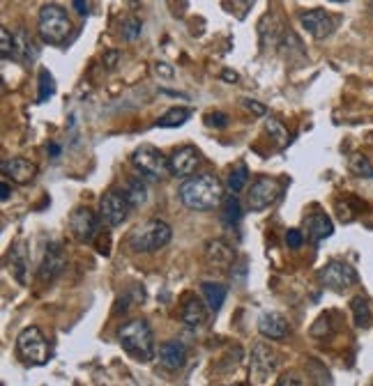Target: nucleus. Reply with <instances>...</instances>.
Segmentation results:
<instances>
[{
    "mask_svg": "<svg viewBox=\"0 0 373 386\" xmlns=\"http://www.w3.org/2000/svg\"><path fill=\"white\" fill-rule=\"evenodd\" d=\"M177 195H180V202L184 207L194 212H210L219 207L226 198L224 184L210 173L184 179L180 188H177Z\"/></svg>",
    "mask_w": 373,
    "mask_h": 386,
    "instance_id": "obj_1",
    "label": "nucleus"
},
{
    "mask_svg": "<svg viewBox=\"0 0 373 386\" xmlns=\"http://www.w3.org/2000/svg\"><path fill=\"white\" fill-rule=\"evenodd\" d=\"M118 340L122 349L137 361H150L155 356V336L146 320H132L118 329Z\"/></svg>",
    "mask_w": 373,
    "mask_h": 386,
    "instance_id": "obj_2",
    "label": "nucleus"
},
{
    "mask_svg": "<svg viewBox=\"0 0 373 386\" xmlns=\"http://www.w3.org/2000/svg\"><path fill=\"white\" fill-rule=\"evenodd\" d=\"M173 237V230L166 221L162 219H150L141 223L127 237V246L134 253H155L159 248H164Z\"/></svg>",
    "mask_w": 373,
    "mask_h": 386,
    "instance_id": "obj_3",
    "label": "nucleus"
},
{
    "mask_svg": "<svg viewBox=\"0 0 373 386\" xmlns=\"http://www.w3.org/2000/svg\"><path fill=\"white\" fill-rule=\"evenodd\" d=\"M39 37L51 46H61L67 41L72 32V21L63 7L58 5H44L39 10V21H37Z\"/></svg>",
    "mask_w": 373,
    "mask_h": 386,
    "instance_id": "obj_4",
    "label": "nucleus"
},
{
    "mask_svg": "<svg viewBox=\"0 0 373 386\" xmlns=\"http://www.w3.org/2000/svg\"><path fill=\"white\" fill-rule=\"evenodd\" d=\"M279 354L270 342H256L251 349L249 361V380L253 386H270L277 377Z\"/></svg>",
    "mask_w": 373,
    "mask_h": 386,
    "instance_id": "obj_5",
    "label": "nucleus"
},
{
    "mask_svg": "<svg viewBox=\"0 0 373 386\" xmlns=\"http://www.w3.org/2000/svg\"><path fill=\"white\" fill-rule=\"evenodd\" d=\"M16 356L28 366H44L49 361V342L37 327H25L16 338Z\"/></svg>",
    "mask_w": 373,
    "mask_h": 386,
    "instance_id": "obj_6",
    "label": "nucleus"
},
{
    "mask_svg": "<svg viewBox=\"0 0 373 386\" xmlns=\"http://www.w3.org/2000/svg\"><path fill=\"white\" fill-rule=\"evenodd\" d=\"M132 164L143 177H148V179H164L168 173H171V168H168V159H164V154L159 152L155 145H148V143H143L134 150Z\"/></svg>",
    "mask_w": 373,
    "mask_h": 386,
    "instance_id": "obj_7",
    "label": "nucleus"
},
{
    "mask_svg": "<svg viewBox=\"0 0 373 386\" xmlns=\"http://www.w3.org/2000/svg\"><path fill=\"white\" fill-rule=\"evenodd\" d=\"M284 193V184L274 177H258L256 182L251 184L249 193H247V207L251 212H263L270 210L272 205L282 198Z\"/></svg>",
    "mask_w": 373,
    "mask_h": 386,
    "instance_id": "obj_8",
    "label": "nucleus"
},
{
    "mask_svg": "<svg viewBox=\"0 0 373 386\" xmlns=\"http://www.w3.org/2000/svg\"><path fill=\"white\" fill-rule=\"evenodd\" d=\"M132 210L134 207L129 205V200H127L125 191H118V188L104 193V198L99 200V219L104 221L108 228L122 226Z\"/></svg>",
    "mask_w": 373,
    "mask_h": 386,
    "instance_id": "obj_9",
    "label": "nucleus"
},
{
    "mask_svg": "<svg viewBox=\"0 0 373 386\" xmlns=\"http://www.w3.org/2000/svg\"><path fill=\"white\" fill-rule=\"evenodd\" d=\"M358 271H355L348 262L343 260H329L323 269L318 271V281L323 283L325 288L329 290H336V292H341V290L350 288L358 283Z\"/></svg>",
    "mask_w": 373,
    "mask_h": 386,
    "instance_id": "obj_10",
    "label": "nucleus"
},
{
    "mask_svg": "<svg viewBox=\"0 0 373 386\" xmlns=\"http://www.w3.org/2000/svg\"><path fill=\"white\" fill-rule=\"evenodd\" d=\"M67 269V251L61 242H51L46 246L44 255H42V262H39V269H37V278L39 283H53L61 274Z\"/></svg>",
    "mask_w": 373,
    "mask_h": 386,
    "instance_id": "obj_11",
    "label": "nucleus"
},
{
    "mask_svg": "<svg viewBox=\"0 0 373 386\" xmlns=\"http://www.w3.org/2000/svg\"><path fill=\"white\" fill-rule=\"evenodd\" d=\"M99 217L92 214L88 207H76L70 217V230L72 237L81 244H92L99 235Z\"/></svg>",
    "mask_w": 373,
    "mask_h": 386,
    "instance_id": "obj_12",
    "label": "nucleus"
},
{
    "mask_svg": "<svg viewBox=\"0 0 373 386\" xmlns=\"http://www.w3.org/2000/svg\"><path fill=\"white\" fill-rule=\"evenodd\" d=\"M300 21L304 30L309 32L313 39H327L334 32V19L325 10H307L300 14Z\"/></svg>",
    "mask_w": 373,
    "mask_h": 386,
    "instance_id": "obj_13",
    "label": "nucleus"
},
{
    "mask_svg": "<svg viewBox=\"0 0 373 386\" xmlns=\"http://www.w3.org/2000/svg\"><path fill=\"white\" fill-rule=\"evenodd\" d=\"M201 164V154L196 152V148L191 145H184V148H177L171 159H168V168H171V175L175 177H189L196 173V168Z\"/></svg>",
    "mask_w": 373,
    "mask_h": 386,
    "instance_id": "obj_14",
    "label": "nucleus"
},
{
    "mask_svg": "<svg viewBox=\"0 0 373 386\" xmlns=\"http://www.w3.org/2000/svg\"><path fill=\"white\" fill-rule=\"evenodd\" d=\"M7 269L16 278V283L25 285L28 283V271H30V257H28V244L19 239L10 246L7 251Z\"/></svg>",
    "mask_w": 373,
    "mask_h": 386,
    "instance_id": "obj_15",
    "label": "nucleus"
},
{
    "mask_svg": "<svg viewBox=\"0 0 373 386\" xmlns=\"http://www.w3.org/2000/svg\"><path fill=\"white\" fill-rule=\"evenodd\" d=\"M203 257L210 267L217 269H231L235 264V251L231 244H226L224 239H210L203 246Z\"/></svg>",
    "mask_w": 373,
    "mask_h": 386,
    "instance_id": "obj_16",
    "label": "nucleus"
},
{
    "mask_svg": "<svg viewBox=\"0 0 373 386\" xmlns=\"http://www.w3.org/2000/svg\"><path fill=\"white\" fill-rule=\"evenodd\" d=\"M0 170L7 179H12L14 184H30L32 179L37 177V166L32 161L23 159V157H14V159H3Z\"/></svg>",
    "mask_w": 373,
    "mask_h": 386,
    "instance_id": "obj_17",
    "label": "nucleus"
},
{
    "mask_svg": "<svg viewBox=\"0 0 373 386\" xmlns=\"http://www.w3.org/2000/svg\"><path fill=\"white\" fill-rule=\"evenodd\" d=\"M180 320L191 329H198L208 322V306L203 304V299L196 295H184L182 299V311H180Z\"/></svg>",
    "mask_w": 373,
    "mask_h": 386,
    "instance_id": "obj_18",
    "label": "nucleus"
},
{
    "mask_svg": "<svg viewBox=\"0 0 373 386\" xmlns=\"http://www.w3.org/2000/svg\"><path fill=\"white\" fill-rule=\"evenodd\" d=\"M186 359H189V349L180 340H168L159 347V364L166 371H180V368H184Z\"/></svg>",
    "mask_w": 373,
    "mask_h": 386,
    "instance_id": "obj_19",
    "label": "nucleus"
},
{
    "mask_svg": "<svg viewBox=\"0 0 373 386\" xmlns=\"http://www.w3.org/2000/svg\"><path fill=\"white\" fill-rule=\"evenodd\" d=\"M258 331L270 340H282L288 336L291 327H288V320L282 313H263L258 317Z\"/></svg>",
    "mask_w": 373,
    "mask_h": 386,
    "instance_id": "obj_20",
    "label": "nucleus"
},
{
    "mask_svg": "<svg viewBox=\"0 0 373 386\" xmlns=\"http://www.w3.org/2000/svg\"><path fill=\"white\" fill-rule=\"evenodd\" d=\"M332 233H334V223L327 214H323V212L311 214L309 221H307V235L313 244H320L323 239L332 237Z\"/></svg>",
    "mask_w": 373,
    "mask_h": 386,
    "instance_id": "obj_21",
    "label": "nucleus"
},
{
    "mask_svg": "<svg viewBox=\"0 0 373 386\" xmlns=\"http://www.w3.org/2000/svg\"><path fill=\"white\" fill-rule=\"evenodd\" d=\"M350 311H353V322L358 329H369L371 322H373V315H371V306L367 302V297H353L350 299Z\"/></svg>",
    "mask_w": 373,
    "mask_h": 386,
    "instance_id": "obj_22",
    "label": "nucleus"
},
{
    "mask_svg": "<svg viewBox=\"0 0 373 386\" xmlns=\"http://www.w3.org/2000/svg\"><path fill=\"white\" fill-rule=\"evenodd\" d=\"M201 290H203V297H206V304H208V308L210 311H219V308L224 306V302H226V295H228V290H226V285H222V283H212V281H206L201 285Z\"/></svg>",
    "mask_w": 373,
    "mask_h": 386,
    "instance_id": "obj_23",
    "label": "nucleus"
},
{
    "mask_svg": "<svg viewBox=\"0 0 373 386\" xmlns=\"http://www.w3.org/2000/svg\"><path fill=\"white\" fill-rule=\"evenodd\" d=\"M35 46H32V39L28 37V32L25 30H16L14 32V60H19V63H30L32 58H35Z\"/></svg>",
    "mask_w": 373,
    "mask_h": 386,
    "instance_id": "obj_24",
    "label": "nucleus"
},
{
    "mask_svg": "<svg viewBox=\"0 0 373 386\" xmlns=\"http://www.w3.org/2000/svg\"><path fill=\"white\" fill-rule=\"evenodd\" d=\"M122 191H125L127 200H129L132 207H141V205L148 202V184L143 182L141 177H132L129 182L125 184Z\"/></svg>",
    "mask_w": 373,
    "mask_h": 386,
    "instance_id": "obj_25",
    "label": "nucleus"
},
{
    "mask_svg": "<svg viewBox=\"0 0 373 386\" xmlns=\"http://www.w3.org/2000/svg\"><path fill=\"white\" fill-rule=\"evenodd\" d=\"M191 117V110L189 108H182V106H175L171 110H166V113L157 120V127H164V129H171V127H182L186 120Z\"/></svg>",
    "mask_w": 373,
    "mask_h": 386,
    "instance_id": "obj_26",
    "label": "nucleus"
},
{
    "mask_svg": "<svg viewBox=\"0 0 373 386\" xmlns=\"http://www.w3.org/2000/svg\"><path fill=\"white\" fill-rule=\"evenodd\" d=\"M222 219L226 226H237L242 221V205L235 195H226L222 202Z\"/></svg>",
    "mask_w": 373,
    "mask_h": 386,
    "instance_id": "obj_27",
    "label": "nucleus"
},
{
    "mask_svg": "<svg viewBox=\"0 0 373 386\" xmlns=\"http://www.w3.org/2000/svg\"><path fill=\"white\" fill-rule=\"evenodd\" d=\"M249 182V168L244 161H240L235 168H231V173H228V179H226V184L228 188H231L233 193H240L244 186H247Z\"/></svg>",
    "mask_w": 373,
    "mask_h": 386,
    "instance_id": "obj_28",
    "label": "nucleus"
},
{
    "mask_svg": "<svg viewBox=\"0 0 373 386\" xmlns=\"http://www.w3.org/2000/svg\"><path fill=\"white\" fill-rule=\"evenodd\" d=\"M307 375L316 386H332V375H329V371L318 359H309L307 361Z\"/></svg>",
    "mask_w": 373,
    "mask_h": 386,
    "instance_id": "obj_29",
    "label": "nucleus"
},
{
    "mask_svg": "<svg viewBox=\"0 0 373 386\" xmlns=\"http://www.w3.org/2000/svg\"><path fill=\"white\" fill-rule=\"evenodd\" d=\"M348 170L355 177H362V179L373 177V164H371V159L364 157V154H355V157H350Z\"/></svg>",
    "mask_w": 373,
    "mask_h": 386,
    "instance_id": "obj_30",
    "label": "nucleus"
},
{
    "mask_svg": "<svg viewBox=\"0 0 373 386\" xmlns=\"http://www.w3.org/2000/svg\"><path fill=\"white\" fill-rule=\"evenodd\" d=\"M265 129H267V134L272 136V141H277L279 148H284V145H288V141H291V134H288V129L279 122V120H274V117L265 120Z\"/></svg>",
    "mask_w": 373,
    "mask_h": 386,
    "instance_id": "obj_31",
    "label": "nucleus"
},
{
    "mask_svg": "<svg viewBox=\"0 0 373 386\" xmlns=\"http://www.w3.org/2000/svg\"><path fill=\"white\" fill-rule=\"evenodd\" d=\"M56 94V81L53 76H51L49 70H39V94H37V101L42 104V101L51 99Z\"/></svg>",
    "mask_w": 373,
    "mask_h": 386,
    "instance_id": "obj_32",
    "label": "nucleus"
},
{
    "mask_svg": "<svg viewBox=\"0 0 373 386\" xmlns=\"http://www.w3.org/2000/svg\"><path fill=\"white\" fill-rule=\"evenodd\" d=\"M141 28H143L141 19H137V16H132V19H127V21L122 23V37H125L127 41L139 39V37H141Z\"/></svg>",
    "mask_w": 373,
    "mask_h": 386,
    "instance_id": "obj_33",
    "label": "nucleus"
},
{
    "mask_svg": "<svg viewBox=\"0 0 373 386\" xmlns=\"http://www.w3.org/2000/svg\"><path fill=\"white\" fill-rule=\"evenodd\" d=\"M0 53H3V60L14 56V35L7 28H0Z\"/></svg>",
    "mask_w": 373,
    "mask_h": 386,
    "instance_id": "obj_34",
    "label": "nucleus"
},
{
    "mask_svg": "<svg viewBox=\"0 0 373 386\" xmlns=\"http://www.w3.org/2000/svg\"><path fill=\"white\" fill-rule=\"evenodd\" d=\"M244 276H247V260H240L231 267V281L233 283H244Z\"/></svg>",
    "mask_w": 373,
    "mask_h": 386,
    "instance_id": "obj_35",
    "label": "nucleus"
},
{
    "mask_svg": "<svg viewBox=\"0 0 373 386\" xmlns=\"http://www.w3.org/2000/svg\"><path fill=\"white\" fill-rule=\"evenodd\" d=\"M286 244L291 246V248H300V246L304 244V235H302V230H298V228L288 230V233H286Z\"/></svg>",
    "mask_w": 373,
    "mask_h": 386,
    "instance_id": "obj_36",
    "label": "nucleus"
},
{
    "mask_svg": "<svg viewBox=\"0 0 373 386\" xmlns=\"http://www.w3.org/2000/svg\"><path fill=\"white\" fill-rule=\"evenodd\" d=\"M277 386H304V380H302V375L300 373H286L282 375V380H279Z\"/></svg>",
    "mask_w": 373,
    "mask_h": 386,
    "instance_id": "obj_37",
    "label": "nucleus"
},
{
    "mask_svg": "<svg viewBox=\"0 0 373 386\" xmlns=\"http://www.w3.org/2000/svg\"><path fill=\"white\" fill-rule=\"evenodd\" d=\"M242 106L247 110H251L253 115H265L267 113V108L263 106L260 101H256V99H242Z\"/></svg>",
    "mask_w": 373,
    "mask_h": 386,
    "instance_id": "obj_38",
    "label": "nucleus"
},
{
    "mask_svg": "<svg viewBox=\"0 0 373 386\" xmlns=\"http://www.w3.org/2000/svg\"><path fill=\"white\" fill-rule=\"evenodd\" d=\"M155 72L159 74V76H164V79H173L175 76V70L168 63H157L155 65Z\"/></svg>",
    "mask_w": 373,
    "mask_h": 386,
    "instance_id": "obj_39",
    "label": "nucleus"
},
{
    "mask_svg": "<svg viewBox=\"0 0 373 386\" xmlns=\"http://www.w3.org/2000/svg\"><path fill=\"white\" fill-rule=\"evenodd\" d=\"M226 122H228V117L224 115V113H212V115H208V124H212V127H226Z\"/></svg>",
    "mask_w": 373,
    "mask_h": 386,
    "instance_id": "obj_40",
    "label": "nucleus"
},
{
    "mask_svg": "<svg viewBox=\"0 0 373 386\" xmlns=\"http://www.w3.org/2000/svg\"><path fill=\"white\" fill-rule=\"evenodd\" d=\"M74 10H79V14H83V16H86L88 14V10H90V5L88 3H83V0H74Z\"/></svg>",
    "mask_w": 373,
    "mask_h": 386,
    "instance_id": "obj_41",
    "label": "nucleus"
},
{
    "mask_svg": "<svg viewBox=\"0 0 373 386\" xmlns=\"http://www.w3.org/2000/svg\"><path fill=\"white\" fill-rule=\"evenodd\" d=\"M10 193H12L10 184H7V182H3V184H0V198H3V202H7V200H10Z\"/></svg>",
    "mask_w": 373,
    "mask_h": 386,
    "instance_id": "obj_42",
    "label": "nucleus"
},
{
    "mask_svg": "<svg viewBox=\"0 0 373 386\" xmlns=\"http://www.w3.org/2000/svg\"><path fill=\"white\" fill-rule=\"evenodd\" d=\"M49 154H51V157H61V145H58V143H51L49 145Z\"/></svg>",
    "mask_w": 373,
    "mask_h": 386,
    "instance_id": "obj_43",
    "label": "nucleus"
},
{
    "mask_svg": "<svg viewBox=\"0 0 373 386\" xmlns=\"http://www.w3.org/2000/svg\"><path fill=\"white\" fill-rule=\"evenodd\" d=\"M115 58H118V53H115V51H113V53H108V58H106L108 67H113V65H115Z\"/></svg>",
    "mask_w": 373,
    "mask_h": 386,
    "instance_id": "obj_44",
    "label": "nucleus"
},
{
    "mask_svg": "<svg viewBox=\"0 0 373 386\" xmlns=\"http://www.w3.org/2000/svg\"><path fill=\"white\" fill-rule=\"evenodd\" d=\"M224 79L226 81H237V74L235 72H224Z\"/></svg>",
    "mask_w": 373,
    "mask_h": 386,
    "instance_id": "obj_45",
    "label": "nucleus"
},
{
    "mask_svg": "<svg viewBox=\"0 0 373 386\" xmlns=\"http://www.w3.org/2000/svg\"><path fill=\"white\" fill-rule=\"evenodd\" d=\"M371 10H373V5H371Z\"/></svg>",
    "mask_w": 373,
    "mask_h": 386,
    "instance_id": "obj_46",
    "label": "nucleus"
},
{
    "mask_svg": "<svg viewBox=\"0 0 373 386\" xmlns=\"http://www.w3.org/2000/svg\"><path fill=\"white\" fill-rule=\"evenodd\" d=\"M371 386H373V384H371Z\"/></svg>",
    "mask_w": 373,
    "mask_h": 386,
    "instance_id": "obj_47",
    "label": "nucleus"
}]
</instances>
